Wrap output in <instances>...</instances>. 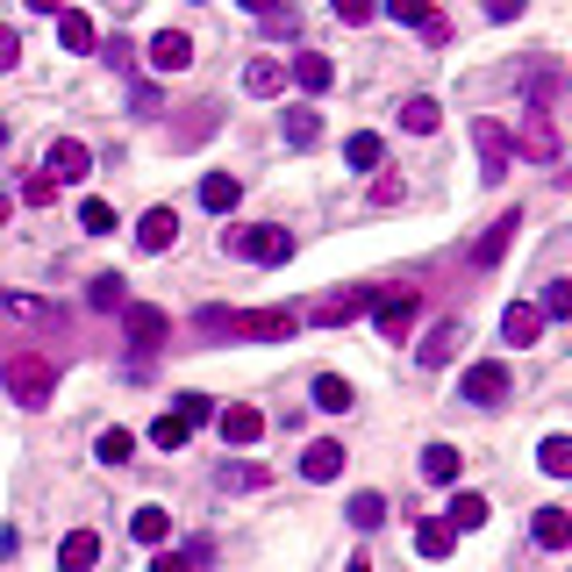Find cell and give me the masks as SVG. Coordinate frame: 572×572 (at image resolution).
Returning <instances> with one entry per match:
<instances>
[{
    "instance_id": "obj_1",
    "label": "cell",
    "mask_w": 572,
    "mask_h": 572,
    "mask_svg": "<svg viewBox=\"0 0 572 572\" xmlns=\"http://www.w3.org/2000/svg\"><path fill=\"white\" fill-rule=\"evenodd\" d=\"M301 330V315L287 308H208L201 315V336H251V344H287V336Z\"/></svg>"
},
{
    "instance_id": "obj_2",
    "label": "cell",
    "mask_w": 572,
    "mask_h": 572,
    "mask_svg": "<svg viewBox=\"0 0 572 572\" xmlns=\"http://www.w3.org/2000/svg\"><path fill=\"white\" fill-rule=\"evenodd\" d=\"M0 380H8V394H15L22 408H43V401L58 394V365H51V358H36V351H22V358L0 365Z\"/></svg>"
},
{
    "instance_id": "obj_3",
    "label": "cell",
    "mask_w": 572,
    "mask_h": 572,
    "mask_svg": "<svg viewBox=\"0 0 572 572\" xmlns=\"http://www.w3.org/2000/svg\"><path fill=\"white\" fill-rule=\"evenodd\" d=\"M229 251L251 258V265H287V258H294V237L272 229V223H258V229H229Z\"/></svg>"
},
{
    "instance_id": "obj_4",
    "label": "cell",
    "mask_w": 572,
    "mask_h": 572,
    "mask_svg": "<svg viewBox=\"0 0 572 572\" xmlns=\"http://www.w3.org/2000/svg\"><path fill=\"white\" fill-rule=\"evenodd\" d=\"M416 315H422V294L416 287H394V294H372V322H380V336H408L416 330Z\"/></svg>"
},
{
    "instance_id": "obj_5",
    "label": "cell",
    "mask_w": 572,
    "mask_h": 572,
    "mask_svg": "<svg viewBox=\"0 0 572 572\" xmlns=\"http://www.w3.org/2000/svg\"><path fill=\"white\" fill-rule=\"evenodd\" d=\"M115 315H122V330H129V351H137V358H151V351L173 336V322H165L157 308H143V301H122Z\"/></svg>"
},
{
    "instance_id": "obj_6",
    "label": "cell",
    "mask_w": 572,
    "mask_h": 572,
    "mask_svg": "<svg viewBox=\"0 0 572 572\" xmlns=\"http://www.w3.org/2000/svg\"><path fill=\"white\" fill-rule=\"evenodd\" d=\"M472 143H480V179L494 187V179L508 173V151H516V137H508L494 115H480V122H472Z\"/></svg>"
},
{
    "instance_id": "obj_7",
    "label": "cell",
    "mask_w": 572,
    "mask_h": 572,
    "mask_svg": "<svg viewBox=\"0 0 572 572\" xmlns=\"http://www.w3.org/2000/svg\"><path fill=\"white\" fill-rule=\"evenodd\" d=\"M87 173H93V151L79 137H58L51 157H43V179H51V187H79Z\"/></svg>"
},
{
    "instance_id": "obj_8",
    "label": "cell",
    "mask_w": 572,
    "mask_h": 572,
    "mask_svg": "<svg viewBox=\"0 0 572 572\" xmlns=\"http://www.w3.org/2000/svg\"><path fill=\"white\" fill-rule=\"evenodd\" d=\"M458 394H466V401H480V408L508 401V365H494V358H486V365H472L466 380H458Z\"/></svg>"
},
{
    "instance_id": "obj_9",
    "label": "cell",
    "mask_w": 572,
    "mask_h": 572,
    "mask_svg": "<svg viewBox=\"0 0 572 572\" xmlns=\"http://www.w3.org/2000/svg\"><path fill=\"white\" fill-rule=\"evenodd\" d=\"M458 344H466V322H458V315H444V322H436V330L422 336V351H416V358L436 372V365H452V358H458Z\"/></svg>"
},
{
    "instance_id": "obj_10",
    "label": "cell",
    "mask_w": 572,
    "mask_h": 572,
    "mask_svg": "<svg viewBox=\"0 0 572 572\" xmlns=\"http://www.w3.org/2000/svg\"><path fill=\"white\" fill-rule=\"evenodd\" d=\"M336 472H344V444H336V436H315L308 452H301V480H336Z\"/></svg>"
},
{
    "instance_id": "obj_11",
    "label": "cell",
    "mask_w": 572,
    "mask_h": 572,
    "mask_svg": "<svg viewBox=\"0 0 572 572\" xmlns=\"http://www.w3.org/2000/svg\"><path fill=\"white\" fill-rule=\"evenodd\" d=\"M151 65L157 72H187L193 65V36L187 29H157L151 36Z\"/></svg>"
},
{
    "instance_id": "obj_12",
    "label": "cell",
    "mask_w": 572,
    "mask_h": 572,
    "mask_svg": "<svg viewBox=\"0 0 572 572\" xmlns=\"http://www.w3.org/2000/svg\"><path fill=\"white\" fill-rule=\"evenodd\" d=\"M516 215H501V223H494V229H486V237H480V251H472V265H480V272H494V265H501L508 258V243H516Z\"/></svg>"
},
{
    "instance_id": "obj_13",
    "label": "cell",
    "mask_w": 572,
    "mask_h": 572,
    "mask_svg": "<svg viewBox=\"0 0 572 572\" xmlns=\"http://www.w3.org/2000/svg\"><path fill=\"white\" fill-rule=\"evenodd\" d=\"M365 308H372V287H351V294H330V301H322V308H315V322H330V330H336V322H358Z\"/></svg>"
},
{
    "instance_id": "obj_14",
    "label": "cell",
    "mask_w": 572,
    "mask_h": 572,
    "mask_svg": "<svg viewBox=\"0 0 572 572\" xmlns=\"http://www.w3.org/2000/svg\"><path fill=\"white\" fill-rule=\"evenodd\" d=\"M215 430H223L229 444H258V436H265V416L237 401V408H223V416H215Z\"/></svg>"
},
{
    "instance_id": "obj_15",
    "label": "cell",
    "mask_w": 572,
    "mask_h": 572,
    "mask_svg": "<svg viewBox=\"0 0 572 572\" xmlns=\"http://www.w3.org/2000/svg\"><path fill=\"white\" fill-rule=\"evenodd\" d=\"M58 565L65 572H93L101 565V537H93V530H72V537L58 544Z\"/></svg>"
},
{
    "instance_id": "obj_16",
    "label": "cell",
    "mask_w": 572,
    "mask_h": 572,
    "mask_svg": "<svg viewBox=\"0 0 572 572\" xmlns=\"http://www.w3.org/2000/svg\"><path fill=\"white\" fill-rule=\"evenodd\" d=\"M294 87H301V93H330V87H336V65H330L322 51H301V58H294Z\"/></svg>"
},
{
    "instance_id": "obj_17",
    "label": "cell",
    "mask_w": 572,
    "mask_h": 572,
    "mask_svg": "<svg viewBox=\"0 0 572 572\" xmlns=\"http://www.w3.org/2000/svg\"><path fill=\"white\" fill-rule=\"evenodd\" d=\"M137 243H143V251H173V243H179V215L173 208H151L137 223Z\"/></svg>"
},
{
    "instance_id": "obj_18",
    "label": "cell",
    "mask_w": 572,
    "mask_h": 572,
    "mask_svg": "<svg viewBox=\"0 0 572 572\" xmlns=\"http://www.w3.org/2000/svg\"><path fill=\"white\" fill-rule=\"evenodd\" d=\"M58 43H65L72 58H87L93 43H101V36H93V22L79 15V8H58Z\"/></svg>"
},
{
    "instance_id": "obj_19",
    "label": "cell",
    "mask_w": 572,
    "mask_h": 572,
    "mask_svg": "<svg viewBox=\"0 0 572 572\" xmlns=\"http://www.w3.org/2000/svg\"><path fill=\"white\" fill-rule=\"evenodd\" d=\"M501 336H508L516 351H522V344H537V336H544V315H537V308H522V301H516V308L501 315Z\"/></svg>"
},
{
    "instance_id": "obj_20",
    "label": "cell",
    "mask_w": 572,
    "mask_h": 572,
    "mask_svg": "<svg viewBox=\"0 0 572 572\" xmlns=\"http://www.w3.org/2000/svg\"><path fill=\"white\" fill-rule=\"evenodd\" d=\"M530 530H537L544 551H565V544H572V516H565V508H537V522H530Z\"/></svg>"
},
{
    "instance_id": "obj_21",
    "label": "cell",
    "mask_w": 572,
    "mask_h": 572,
    "mask_svg": "<svg viewBox=\"0 0 572 572\" xmlns=\"http://www.w3.org/2000/svg\"><path fill=\"white\" fill-rule=\"evenodd\" d=\"M458 472H466V466H458L452 444H430V452H422V480H430V486H458Z\"/></svg>"
},
{
    "instance_id": "obj_22",
    "label": "cell",
    "mask_w": 572,
    "mask_h": 572,
    "mask_svg": "<svg viewBox=\"0 0 572 572\" xmlns=\"http://www.w3.org/2000/svg\"><path fill=\"white\" fill-rule=\"evenodd\" d=\"M480 522H486V494H452L444 530H452V537H466V530H480Z\"/></svg>"
},
{
    "instance_id": "obj_23",
    "label": "cell",
    "mask_w": 572,
    "mask_h": 572,
    "mask_svg": "<svg viewBox=\"0 0 572 572\" xmlns=\"http://www.w3.org/2000/svg\"><path fill=\"white\" fill-rule=\"evenodd\" d=\"M351 380H336V372H322V380H315V408H322V416H351Z\"/></svg>"
},
{
    "instance_id": "obj_24",
    "label": "cell",
    "mask_w": 572,
    "mask_h": 572,
    "mask_svg": "<svg viewBox=\"0 0 572 572\" xmlns=\"http://www.w3.org/2000/svg\"><path fill=\"white\" fill-rule=\"evenodd\" d=\"M237 201H243V187H237V179H229V173H208V179H201V208L229 215V208H237Z\"/></svg>"
},
{
    "instance_id": "obj_25",
    "label": "cell",
    "mask_w": 572,
    "mask_h": 572,
    "mask_svg": "<svg viewBox=\"0 0 572 572\" xmlns=\"http://www.w3.org/2000/svg\"><path fill=\"white\" fill-rule=\"evenodd\" d=\"M436 122H444V107H436V101H430V93H416V101L401 107V129H408V137H430Z\"/></svg>"
},
{
    "instance_id": "obj_26",
    "label": "cell",
    "mask_w": 572,
    "mask_h": 572,
    "mask_svg": "<svg viewBox=\"0 0 572 572\" xmlns=\"http://www.w3.org/2000/svg\"><path fill=\"white\" fill-rule=\"evenodd\" d=\"M129 537L137 544H165L173 537V516H165V508H137V516H129Z\"/></svg>"
},
{
    "instance_id": "obj_27",
    "label": "cell",
    "mask_w": 572,
    "mask_h": 572,
    "mask_svg": "<svg viewBox=\"0 0 572 572\" xmlns=\"http://www.w3.org/2000/svg\"><path fill=\"white\" fill-rule=\"evenodd\" d=\"M380 157H386V143L372 137V129H358V137L344 143V165H351V173H372V165H380Z\"/></svg>"
},
{
    "instance_id": "obj_28",
    "label": "cell",
    "mask_w": 572,
    "mask_h": 572,
    "mask_svg": "<svg viewBox=\"0 0 572 572\" xmlns=\"http://www.w3.org/2000/svg\"><path fill=\"white\" fill-rule=\"evenodd\" d=\"M243 87H251V93H279V87H287V65H272V58H251V65H243Z\"/></svg>"
},
{
    "instance_id": "obj_29",
    "label": "cell",
    "mask_w": 572,
    "mask_h": 572,
    "mask_svg": "<svg viewBox=\"0 0 572 572\" xmlns=\"http://www.w3.org/2000/svg\"><path fill=\"white\" fill-rule=\"evenodd\" d=\"M315 137H322V115H315V107H287V143H294V151H308Z\"/></svg>"
},
{
    "instance_id": "obj_30",
    "label": "cell",
    "mask_w": 572,
    "mask_h": 572,
    "mask_svg": "<svg viewBox=\"0 0 572 572\" xmlns=\"http://www.w3.org/2000/svg\"><path fill=\"white\" fill-rule=\"evenodd\" d=\"M187 436H193V422H187V416H173V408H165V416L151 422V444H157V452H179Z\"/></svg>"
},
{
    "instance_id": "obj_31",
    "label": "cell",
    "mask_w": 572,
    "mask_h": 572,
    "mask_svg": "<svg viewBox=\"0 0 572 572\" xmlns=\"http://www.w3.org/2000/svg\"><path fill=\"white\" fill-rule=\"evenodd\" d=\"M129 452H137V436H129V430H101V436H93V458H101V466H122Z\"/></svg>"
},
{
    "instance_id": "obj_32",
    "label": "cell",
    "mask_w": 572,
    "mask_h": 572,
    "mask_svg": "<svg viewBox=\"0 0 572 572\" xmlns=\"http://www.w3.org/2000/svg\"><path fill=\"white\" fill-rule=\"evenodd\" d=\"M223 486L229 494H258V486H272V472L265 466H223Z\"/></svg>"
},
{
    "instance_id": "obj_33",
    "label": "cell",
    "mask_w": 572,
    "mask_h": 572,
    "mask_svg": "<svg viewBox=\"0 0 572 572\" xmlns=\"http://www.w3.org/2000/svg\"><path fill=\"white\" fill-rule=\"evenodd\" d=\"M380 522H386L380 494H351V530H380Z\"/></svg>"
},
{
    "instance_id": "obj_34",
    "label": "cell",
    "mask_w": 572,
    "mask_h": 572,
    "mask_svg": "<svg viewBox=\"0 0 572 572\" xmlns=\"http://www.w3.org/2000/svg\"><path fill=\"white\" fill-rule=\"evenodd\" d=\"M452 544H458V537L444 530V522H422V530H416V551H422V558H452Z\"/></svg>"
},
{
    "instance_id": "obj_35",
    "label": "cell",
    "mask_w": 572,
    "mask_h": 572,
    "mask_svg": "<svg viewBox=\"0 0 572 572\" xmlns=\"http://www.w3.org/2000/svg\"><path fill=\"white\" fill-rule=\"evenodd\" d=\"M544 322H565V315H572V279H551V287H544Z\"/></svg>"
},
{
    "instance_id": "obj_36",
    "label": "cell",
    "mask_w": 572,
    "mask_h": 572,
    "mask_svg": "<svg viewBox=\"0 0 572 572\" xmlns=\"http://www.w3.org/2000/svg\"><path fill=\"white\" fill-rule=\"evenodd\" d=\"M537 466L551 472V480H565V472H572V444H565V436H544V452H537Z\"/></svg>"
},
{
    "instance_id": "obj_37",
    "label": "cell",
    "mask_w": 572,
    "mask_h": 572,
    "mask_svg": "<svg viewBox=\"0 0 572 572\" xmlns=\"http://www.w3.org/2000/svg\"><path fill=\"white\" fill-rule=\"evenodd\" d=\"M87 294H93V308H122V301H129V287H122V272H101Z\"/></svg>"
},
{
    "instance_id": "obj_38",
    "label": "cell",
    "mask_w": 572,
    "mask_h": 572,
    "mask_svg": "<svg viewBox=\"0 0 572 572\" xmlns=\"http://www.w3.org/2000/svg\"><path fill=\"white\" fill-rule=\"evenodd\" d=\"M79 229H87V237H107V229H115V208H107V201H79Z\"/></svg>"
},
{
    "instance_id": "obj_39",
    "label": "cell",
    "mask_w": 572,
    "mask_h": 572,
    "mask_svg": "<svg viewBox=\"0 0 572 572\" xmlns=\"http://www.w3.org/2000/svg\"><path fill=\"white\" fill-rule=\"evenodd\" d=\"M336 8V22H351V29H365V22H372V8H380V0H330Z\"/></svg>"
},
{
    "instance_id": "obj_40",
    "label": "cell",
    "mask_w": 572,
    "mask_h": 572,
    "mask_svg": "<svg viewBox=\"0 0 572 572\" xmlns=\"http://www.w3.org/2000/svg\"><path fill=\"white\" fill-rule=\"evenodd\" d=\"M416 29H422V43H452V15H436V8L416 22Z\"/></svg>"
},
{
    "instance_id": "obj_41",
    "label": "cell",
    "mask_w": 572,
    "mask_h": 572,
    "mask_svg": "<svg viewBox=\"0 0 572 572\" xmlns=\"http://www.w3.org/2000/svg\"><path fill=\"white\" fill-rule=\"evenodd\" d=\"M173 416H187V422H208L215 408H208V401H201V394H179V401H173Z\"/></svg>"
},
{
    "instance_id": "obj_42",
    "label": "cell",
    "mask_w": 572,
    "mask_h": 572,
    "mask_svg": "<svg viewBox=\"0 0 572 572\" xmlns=\"http://www.w3.org/2000/svg\"><path fill=\"white\" fill-rule=\"evenodd\" d=\"M265 36H301V22H294V8H272V15H265Z\"/></svg>"
},
{
    "instance_id": "obj_43",
    "label": "cell",
    "mask_w": 572,
    "mask_h": 572,
    "mask_svg": "<svg viewBox=\"0 0 572 572\" xmlns=\"http://www.w3.org/2000/svg\"><path fill=\"white\" fill-rule=\"evenodd\" d=\"M386 15H394V22H422V15H430V0H386Z\"/></svg>"
},
{
    "instance_id": "obj_44",
    "label": "cell",
    "mask_w": 572,
    "mask_h": 572,
    "mask_svg": "<svg viewBox=\"0 0 572 572\" xmlns=\"http://www.w3.org/2000/svg\"><path fill=\"white\" fill-rule=\"evenodd\" d=\"M15 65H22V36L0 29V72H15Z\"/></svg>"
},
{
    "instance_id": "obj_45",
    "label": "cell",
    "mask_w": 572,
    "mask_h": 572,
    "mask_svg": "<svg viewBox=\"0 0 572 572\" xmlns=\"http://www.w3.org/2000/svg\"><path fill=\"white\" fill-rule=\"evenodd\" d=\"M372 201H380V208H394V201H401V179H394V173H380V187H372Z\"/></svg>"
},
{
    "instance_id": "obj_46",
    "label": "cell",
    "mask_w": 572,
    "mask_h": 572,
    "mask_svg": "<svg viewBox=\"0 0 572 572\" xmlns=\"http://www.w3.org/2000/svg\"><path fill=\"white\" fill-rule=\"evenodd\" d=\"M486 15H494V22H516V15H522V0H486Z\"/></svg>"
},
{
    "instance_id": "obj_47",
    "label": "cell",
    "mask_w": 572,
    "mask_h": 572,
    "mask_svg": "<svg viewBox=\"0 0 572 572\" xmlns=\"http://www.w3.org/2000/svg\"><path fill=\"white\" fill-rule=\"evenodd\" d=\"M151 572H193V565H187V551H165V558H157Z\"/></svg>"
},
{
    "instance_id": "obj_48",
    "label": "cell",
    "mask_w": 572,
    "mask_h": 572,
    "mask_svg": "<svg viewBox=\"0 0 572 572\" xmlns=\"http://www.w3.org/2000/svg\"><path fill=\"white\" fill-rule=\"evenodd\" d=\"M29 8H36V15H58V8H65V0H29Z\"/></svg>"
},
{
    "instance_id": "obj_49",
    "label": "cell",
    "mask_w": 572,
    "mask_h": 572,
    "mask_svg": "<svg viewBox=\"0 0 572 572\" xmlns=\"http://www.w3.org/2000/svg\"><path fill=\"white\" fill-rule=\"evenodd\" d=\"M243 8H258V15H272V8H279V0H243Z\"/></svg>"
},
{
    "instance_id": "obj_50",
    "label": "cell",
    "mask_w": 572,
    "mask_h": 572,
    "mask_svg": "<svg viewBox=\"0 0 572 572\" xmlns=\"http://www.w3.org/2000/svg\"><path fill=\"white\" fill-rule=\"evenodd\" d=\"M0 151H8V122H0Z\"/></svg>"
},
{
    "instance_id": "obj_51",
    "label": "cell",
    "mask_w": 572,
    "mask_h": 572,
    "mask_svg": "<svg viewBox=\"0 0 572 572\" xmlns=\"http://www.w3.org/2000/svg\"><path fill=\"white\" fill-rule=\"evenodd\" d=\"M0 223H8V201H0Z\"/></svg>"
},
{
    "instance_id": "obj_52",
    "label": "cell",
    "mask_w": 572,
    "mask_h": 572,
    "mask_svg": "<svg viewBox=\"0 0 572 572\" xmlns=\"http://www.w3.org/2000/svg\"><path fill=\"white\" fill-rule=\"evenodd\" d=\"M351 572H372V565H351Z\"/></svg>"
}]
</instances>
